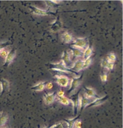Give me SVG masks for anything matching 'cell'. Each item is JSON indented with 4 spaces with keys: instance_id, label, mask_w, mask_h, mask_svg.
I'll return each mask as SVG.
<instances>
[{
    "instance_id": "obj_24",
    "label": "cell",
    "mask_w": 123,
    "mask_h": 128,
    "mask_svg": "<svg viewBox=\"0 0 123 128\" xmlns=\"http://www.w3.org/2000/svg\"><path fill=\"white\" fill-rule=\"evenodd\" d=\"M8 50H7L5 49H4V50H1V51H0V56H1L2 58H5L7 56V54H8Z\"/></svg>"
},
{
    "instance_id": "obj_20",
    "label": "cell",
    "mask_w": 123,
    "mask_h": 128,
    "mask_svg": "<svg viewBox=\"0 0 123 128\" xmlns=\"http://www.w3.org/2000/svg\"><path fill=\"white\" fill-rule=\"evenodd\" d=\"M52 30L53 32H57V31H59L60 28H61V24L59 20L55 22V23L52 24Z\"/></svg>"
},
{
    "instance_id": "obj_22",
    "label": "cell",
    "mask_w": 123,
    "mask_h": 128,
    "mask_svg": "<svg viewBox=\"0 0 123 128\" xmlns=\"http://www.w3.org/2000/svg\"><path fill=\"white\" fill-rule=\"evenodd\" d=\"M67 128V125L66 122H61L58 124H55L50 126V128Z\"/></svg>"
},
{
    "instance_id": "obj_5",
    "label": "cell",
    "mask_w": 123,
    "mask_h": 128,
    "mask_svg": "<svg viewBox=\"0 0 123 128\" xmlns=\"http://www.w3.org/2000/svg\"><path fill=\"white\" fill-rule=\"evenodd\" d=\"M54 78L55 79L56 82L62 87H67L70 84V80L66 76L56 75Z\"/></svg>"
},
{
    "instance_id": "obj_13",
    "label": "cell",
    "mask_w": 123,
    "mask_h": 128,
    "mask_svg": "<svg viewBox=\"0 0 123 128\" xmlns=\"http://www.w3.org/2000/svg\"><path fill=\"white\" fill-rule=\"evenodd\" d=\"M95 99H88V98H86L84 94L83 96H81V110H80V112H82L85 108H86L90 104H91L93 101H94Z\"/></svg>"
},
{
    "instance_id": "obj_27",
    "label": "cell",
    "mask_w": 123,
    "mask_h": 128,
    "mask_svg": "<svg viewBox=\"0 0 123 128\" xmlns=\"http://www.w3.org/2000/svg\"><path fill=\"white\" fill-rule=\"evenodd\" d=\"M45 3L46 4L47 6L49 8H53L55 7V4L53 3V2H52V1H45Z\"/></svg>"
},
{
    "instance_id": "obj_10",
    "label": "cell",
    "mask_w": 123,
    "mask_h": 128,
    "mask_svg": "<svg viewBox=\"0 0 123 128\" xmlns=\"http://www.w3.org/2000/svg\"><path fill=\"white\" fill-rule=\"evenodd\" d=\"M108 98H109V97H108V96L106 95V96H103V97L99 98H97V99H96L94 101H93L91 104H89L88 106L86 107V108L99 106V105H102V104L105 103V102L108 100Z\"/></svg>"
},
{
    "instance_id": "obj_23",
    "label": "cell",
    "mask_w": 123,
    "mask_h": 128,
    "mask_svg": "<svg viewBox=\"0 0 123 128\" xmlns=\"http://www.w3.org/2000/svg\"><path fill=\"white\" fill-rule=\"evenodd\" d=\"M12 44L11 42H10L9 41L4 42H0V51L1 50H4L5 48L8 46L11 45Z\"/></svg>"
},
{
    "instance_id": "obj_8",
    "label": "cell",
    "mask_w": 123,
    "mask_h": 128,
    "mask_svg": "<svg viewBox=\"0 0 123 128\" xmlns=\"http://www.w3.org/2000/svg\"><path fill=\"white\" fill-rule=\"evenodd\" d=\"M16 55V49H13L11 50L8 52V54L5 58V63L3 66L4 67H8L10 64L14 60V58H15Z\"/></svg>"
},
{
    "instance_id": "obj_14",
    "label": "cell",
    "mask_w": 123,
    "mask_h": 128,
    "mask_svg": "<svg viewBox=\"0 0 123 128\" xmlns=\"http://www.w3.org/2000/svg\"><path fill=\"white\" fill-rule=\"evenodd\" d=\"M0 84L1 86V94L4 92H8L10 87L9 82L5 79H1L0 80Z\"/></svg>"
},
{
    "instance_id": "obj_9",
    "label": "cell",
    "mask_w": 123,
    "mask_h": 128,
    "mask_svg": "<svg viewBox=\"0 0 123 128\" xmlns=\"http://www.w3.org/2000/svg\"><path fill=\"white\" fill-rule=\"evenodd\" d=\"M57 98V93L54 92L51 93H45L44 94V101L46 105H51Z\"/></svg>"
},
{
    "instance_id": "obj_16",
    "label": "cell",
    "mask_w": 123,
    "mask_h": 128,
    "mask_svg": "<svg viewBox=\"0 0 123 128\" xmlns=\"http://www.w3.org/2000/svg\"><path fill=\"white\" fill-rule=\"evenodd\" d=\"M47 82H40L38 83L34 86H33L31 88V90L35 91V92H41L43 91L46 88V84Z\"/></svg>"
},
{
    "instance_id": "obj_33",
    "label": "cell",
    "mask_w": 123,
    "mask_h": 128,
    "mask_svg": "<svg viewBox=\"0 0 123 128\" xmlns=\"http://www.w3.org/2000/svg\"><path fill=\"white\" fill-rule=\"evenodd\" d=\"M44 128H50V127H44Z\"/></svg>"
},
{
    "instance_id": "obj_31",
    "label": "cell",
    "mask_w": 123,
    "mask_h": 128,
    "mask_svg": "<svg viewBox=\"0 0 123 128\" xmlns=\"http://www.w3.org/2000/svg\"><path fill=\"white\" fill-rule=\"evenodd\" d=\"M53 87V84L51 82H47L46 84V88L47 89H49V90H50V89H52Z\"/></svg>"
},
{
    "instance_id": "obj_3",
    "label": "cell",
    "mask_w": 123,
    "mask_h": 128,
    "mask_svg": "<svg viewBox=\"0 0 123 128\" xmlns=\"http://www.w3.org/2000/svg\"><path fill=\"white\" fill-rule=\"evenodd\" d=\"M51 68L52 70L55 71H59V72H62L67 73V74H70V73H73L71 70L70 69L67 68L66 65L64 64L63 61L61 60V62L57 63H51Z\"/></svg>"
},
{
    "instance_id": "obj_26",
    "label": "cell",
    "mask_w": 123,
    "mask_h": 128,
    "mask_svg": "<svg viewBox=\"0 0 123 128\" xmlns=\"http://www.w3.org/2000/svg\"><path fill=\"white\" fill-rule=\"evenodd\" d=\"M100 79H101L102 82H106L108 80V75L106 73L102 74L100 75Z\"/></svg>"
},
{
    "instance_id": "obj_28",
    "label": "cell",
    "mask_w": 123,
    "mask_h": 128,
    "mask_svg": "<svg viewBox=\"0 0 123 128\" xmlns=\"http://www.w3.org/2000/svg\"><path fill=\"white\" fill-rule=\"evenodd\" d=\"M108 64V61L106 60V58L103 59V60H102V63H101L102 68H104V69H106V66H107Z\"/></svg>"
},
{
    "instance_id": "obj_4",
    "label": "cell",
    "mask_w": 123,
    "mask_h": 128,
    "mask_svg": "<svg viewBox=\"0 0 123 128\" xmlns=\"http://www.w3.org/2000/svg\"><path fill=\"white\" fill-rule=\"evenodd\" d=\"M83 75H84V74H82L79 76L72 78V81L70 82V88L69 90V94L70 95L71 93H73L75 90H76L78 87L81 84L83 79Z\"/></svg>"
},
{
    "instance_id": "obj_2",
    "label": "cell",
    "mask_w": 123,
    "mask_h": 128,
    "mask_svg": "<svg viewBox=\"0 0 123 128\" xmlns=\"http://www.w3.org/2000/svg\"><path fill=\"white\" fill-rule=\"evenodd\" d=\"M73 44L71 47L76 48L84 51L88 46V40L87 38H75L73 39Z\"/></svg>"
},
{
    "instance_id": "obj_17",
    "label": "cell",
    "mask_w": 123,
    "mask_h": 128,
    "mask_svg": "<svg viewBox=\"0 0 123 128\" xmlns=\"http://www.w3.org/2000/svg\"><path fill=\"white\" fill-rule=\"evenodd\" d=\"M93 48L90 46H88V47L87 48L85 49V50H84V55H83V58L84 60L88 58L91 56L92 54H93Z\"/></svg>"
},
{
    "instance_id": "obj_30",
    "label": "cell",
    "mask_w": 123,
    "mask_h": 128,
    "mask_svg": "<svg viewBox=\"0 0 123 128\" xmlns=\"http://www.w3.org/2000/svg\"><path fill=\"white\" fill-rule=\"evenodd\" d=\"M57 96L58 97H60V98L63 97V96H64V92L62 90H59L57 93Z\"/></svg>"
},
{
    "instance_id": "obj_25",
    "label": "cell",
    "mask_w": 123,
    "mask_h": 128,
    "mask_svg": "<svg viewBox=\"0 0 123 128\" xmlns=\"http://www.w3.org/2000/svg\"><path fill=\"white\" fill-rule=\"evenodd\" d=\"M82 128V122L79 119L77 120L74 124L73 128Z\"/></svg>"
},
{
    "instance_id": "obj_32",
    "label": "cell",
    "mask_w": 123,
    "mask_h": 128,
    "mask_svg": "<svg viewBox=\"0 0 123 128\" xmlns=\"http://www.w3.org/2000/svg\"><path fill=\"white\" fill-rule=\"evenodd\" d=\"M2 113H3V112H2V111H1V112H0V116H1V115H2Z\"/></svg>"
},
{
    "instance_id": "obj_29",
    "label": "cell",
    "mask_w": 123,
    "mask_h": 128,
    "mask_svg": "<svg viewBox=\"0 0 123 128\" xmlns=\"http://www.w3.org/2000/svg\"><path fill=\"white\" fill-rule=\"evenodd\" d=\"M114 67V63H109V62H108L106 69H107L108 71H109V70H111L113 69Z\"/></svg>"
},
{
    "instance_id": "obj_12",
    "label": "cell",
    "mask_w": 123,
    "mask_h": 128,
    "mask_svg": "<svg viewBox=\"0 0 123 128\" xmlns=\"http://www.w3.org/2000/svg\"><path fill=\"white\" fill-rule=\"evenodd\" d=\"M61 61H63L67 68H69V69L71 68V62H71V58L70 56H69V54L68 53L67 50L63 52V56H62L61 58Z\"/></svg>"
},
{
    "instance_id": "obj_18",
    "label": "cell",
    "mask_w": 123,
    "mask_h": 128,
    "mask_svg": "<svg viewBox=\"0 0 123 128\" xmlns=\"http://www.w3.org/2000/svg\"><path fill=\"white\" fill-rule=\"evenodd\" d=\"M8 115L7 114L2 113V115L0 116V128H2L8 120Z\"/></svg>"
},
{
    "instance_id": "obj_15",
    "label": "cell",
    "mask_w": 123,
    "mask_h": 128,
    "mask_svg": "<svg viewBox=\"0 0 123 128\" xmlns=\"http://www.w3.org/2000/svg\"><path fill=\"white\" fill-rule=\"evenodd\" d=\"M61 39L65 44H70L73 40L72 35L68 32H64L61 34Z\"/></svg>"
},
{
    "instance_id": "obj_6",
    "label": "cell",
    "mask_w": 123,
    "mask_h": 128,
    "mask_svg": "<svg viewBox=\"0 0 123 128\" xmlns=\"http://www.w3.org/2000/svg\"><path fill=\"white\" fill-rule=\"evenodd\" d=\"M29 8H30L31 10L32 13H34V14H36V15L38 16H47L49 15V14H54V13L52 12L51 11H49L48 10H45L40 9V8H38V7H36L35 6H29Z\"/></svg>"
},
{
    "instance_id": "obj_19",
    "label": "cell",
    "mask_w": 123,
    "mask_h": 128,
    "mask_svg": "<svg viewBox=\"0 0 123 128\" xmlns=\"http://www.w3.org/2000/svg\"><path fill=\"white\" fill-rule=\"evenodd\" d=\"M58 100L59 101V102L61 104H63L64 105H69L70 104V99H68L67 98L63 96V97H58Z\"/></svg>"
},
{
    "instance_id": "obj_1",
    "label": "cell",
    "mask_w": 123,
    "mask_h": 128,
    "mask_svg": "<svg viewBox=\"0 0 123 128\" xmlns=\"http://www.w3.org/2000/svg\"><path fill=\"white\" fill-rule=\"evenodd\" d=\"M70 101L73 105L74 115L76 116L81 108V96L80 95V92H78L76 93H74Z\"/></svg>"
},
{
    "instance_id": "obj_11",
    "label": "cell",
    "mask_w": 123,
    "mask_h": 128,
    "mask_svg": "<svg viewBox=\"0 0 123 128\" xmlns=\"http://www.w3.org/2000/svg\"><path fill=\"white\" fill-rule=\"evenodd\" d=\"M83 63H84V61L81 60H78L70 69L73 73L79 72L83 70Z\"/></svg>"
},
{
    "instance_id": "obj_21",
    "label": "cell",
    "mask_w": 123,
    "mask_h": 128,
    "mask_svg": "<svg viewBox=\"0 0 123 128\" xmlns=\"http://www.w3.org/2000/svg\"><path fill=\"white\" fill-rule=\"evenodd\" d=\"M92 62H93V58H92L91 56L84 60V63H83V69H85L88 68L91 64Z\"/></svg>"
},
{
    "instance_id": "obj_7",
    "label": "cell",
    "mask_w": 123,
    "mask_h": 128,
    "mask_svg": "<svg viewBox=\"0 0 123 128\" xmlns=\"http://www.w3.org/2000/svg\"><path fill=\"white\" fill-rule=\"evenodd\" d=\"M84 92H85L84 95L86 98L91 99H96L99 98V96L96 94V92L94 90V89L92 88L85 87L84 88Z\"/></svg>"
}]
</instances>
